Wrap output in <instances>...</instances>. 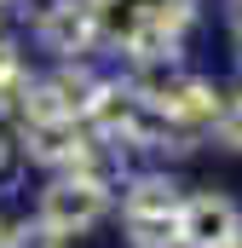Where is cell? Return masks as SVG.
<instances>
[{"label": "cell", "instance_id": "cell-16", "mask_svg": "<svg viewBox=\"0 0 242 248\" xmlns=\"http://www.w3.org/2000/svg\"><path fill=\"white\" fill-rule=\"evenodd\" d=\"M237 248H242V237H237Z\"/></svg>", "mask_w": 242, "mask_h": 248}, {"label": "cell", "instance_id": "cell-1", "mask_svg": "<svg viewBox=\"0 0 242 248\" xmlns=\"http://www.w3.org/2000/svg\"><path fill=\"white\" fill-rule=\"evenodd\" d=\"M87 6H92V17H98V35H116L121 46H127L133 35H144V29L179 41L184 23L196 17V0H87Z\"/></svg>", "mask_w": 242, "mask_h": 248}, {"label": "cell", "instance_id": "cell-9", "mask_svg": "<svg viewBox=\"0 0 242 248\" xmlns=\"http://www.w3.org/2000/svg\"><path fill=\"white\" fill-rule=\"evenodd\" d=\"M127 243L133 248H179V214H167V219H127Z\"/></svg>", "mask_w": 242, "mask_h": 248}, {"label": "cell", "instance_id": "cell-7", "mask_svg": "<svg viewBox=\"0 0 242 248\" xmlns=\"http://www.w3.org/2000/svg\"><path fill=\"white\" fill-rule=\"evenodd\" d=\"M179 208H184V190L173 179H162V173H144V179H133V190H127V219H167Z\"/></svg>", "mask_w": 242, "mask_h": 248}, {"label": "cell", "instance_id": "cell-11", "mask_svg": "<svg viewBox=\"0 0 242 248\" xmlns=\"http://www.w3.org/2000/svg\"><path fill=\"white\" fill-rule=\"evenodd\" d=\"M6 248H58V237H52V231L35 219V225H17V231L6 237Z\"/></svg>", "mask_w": 242, "mask_h": 248}, {"label": "cell", "instance_id": "cell-13", "mask_svg": "<svg viewBox=\"0 0 242 248\" xmlns=\"http://www.w3.org/2000/svg\"><path fill=\"white\" fill-rule=\"evenodd\" d=\"M231 17H237V29H242V0H231Z\"/></svg>", "mask_w": 242, "mask_h": 248}, {"label": "cell", "instance_id": "cell-8", "mask_svg": "<svg viewBox=\"0 0 242 248\" xmlns=\"http://www.w3.org/2000/svg\"><path fill=\"white\" fill-rule=\"evenodd\" d=\"M52 98H58V110H63V122H81L87 110H92V93H98V81L81 69V63H69V69H58L52 81Z\"/></svg>", "mask_w": 242, "mask_h": 248}, {"label": "cell", "instance_id": "cell-15", "mask_svg": "<svg viewBox=\"0 0 242 248\" xmlns=\"http://www.w3.org/2000/svg\"><path fill=\"white\" fill-rule=\"evenodd\" d=\"M0 168H6V139H0Z\"/></svg>", "mask_w": 242, "mask_h": 248}, {"label": "cell", "instance_id": "cell-4", "mask_svg": "<svg viewBox=\"0 0 242 248\" xmlns=\"http://www.w3.org/2000/svg\"><path fill=\"white\" fill-rule=\"evenodd\" d=\"M41 41L63 52V58H75V52H87L92 41H98V17H92V6L87 0H58V6H46V17H41Z\"/></svg>", "mask_w": 242, "mask_h": 248}, {"label": "cell", "instance_id": "cell-10", "mask_svg": "<svg viewBox=\"0 0 242 248\" xmlns=\"http://www.w3.org/2000/svg\"><path fill=\"white\" fill-rule=\"evenodd\" d=\"M213 139L225 150H242V98H225L219 116H213Z\"/></svg>", "mask_w": 242, "mask_h": 248}, {"label": "cell", "instance_id": "cell-6", "mask_svg": "<svg viewBox=\"0 0 242 248\" xmlns=\"http://www.w3.org/2000/svg\"><path fill=\"white\" fill-rule=\"evenodd\" d=\"M23 150L41 168H75L87 150V133L75 122H41V127H23Z\"/></svg>", "mask_w": 242, "mask_h": 248}, {"label": "cell", "instance_id": "cell-5", "mask_svg": "<svg viewBox=\"0 0 242 248\" xmlns=\"http://www.w3.org/2000/svg\"><path fill=\"white\" fill-rule=\"evenodd\" d=\"M138 116H144V104H138V93H133V87H121V81H98L87 122L98 127V139H104V144H110V139H127V144H133Z\"/></svg>", "mask_w": 242, "mask_h": 248}, {"label": "cell", "instance_id": "cell-12", "mask_svg": "<svg viewBox=\"0 0 242 248\" xmlns=\"http://www.w3.org/2000/svg\"><path fill=\"white\" fill-rule=\"evenodd\" d=\"M6 81H17V52L0 41V87H6Z\"/></svg>", "mask_w": 242, "mask_h": 248}, {"label": "cell", "instance_id": "cell-2", "mask_svg": "<svg viewBox=\"0 0 242 248\" xmlns=\"http://www.w3.org/2000/svg\"><path fill=\"white\" fill-rule=\"evenodd\" d=\"M104 208H110V190L92 185V179H81V173H69V179H58V185L41 196V225L63 243V237H75V231L98 225V219H104Z\"/></svg>", "mask_w": 242, "mask_h": 248}, {"label": "cell", "instance_id": "cell-3", "mask_svg": "<svg viewBox=\"0 0 242 248\" xmlns=\"http://www.w3.org/2000/svg\"><path fill=\"white\" fill-rule=\"evenodd\" d=\"M242 237V214L231 196H213V190H202V196H184L179 208V248H237Z\"/></svg>", "mask_w": 242, "mask_h": 248}, {"label": "cell", "instance_id": "cell-14", "mask_svg": "<svg viewBox=\"0 0 242 248\" xmlns=\"http://www.w3.org/2000/svg\"><path fill=\"white\" fill-rule=\"evenodd\" d=\"M6 237H12V225H0V248H6Z\"/></svg>", "mask_w": 242, "mask_h": 248}]
</instances>
